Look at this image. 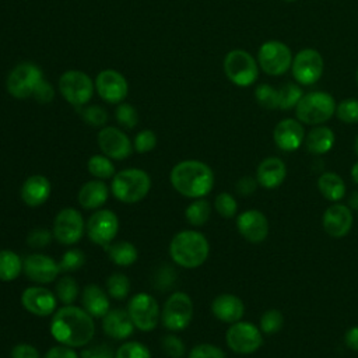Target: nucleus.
<instances>
[{"mask_svg":"<svg viewBox=\"0 0 358 358\" xmlns=\"http://www.w3.org/2000/svg\"><path fill=\"white\" fill-rule=\"evenodd\" d=\"M50 334L63 345L73 348L85 347L95 336L94 317L83 308L64 305L53 313Z\"/></svg>","mask_w":358,"mask_h":358,"instance_id":"nucleus-1","label":"nucleus"},{"mask_svg":"<svg viewBox=\"0 0 358 358\" xmlns=\"http://www.w3.org/2000/svg\"><path fill=\"white\" fill-rule=\"evenodd\" d=\"M169 180L179 194L189 199H201L213 190L214 173L203 161L185 159L171 169Z\"/></svg>","mask_w":358,"mask_h":358,"instance_id":"nucleus-2","label":"nucleus"},{"mask_svg":"<svg viewBox=\"0 0 358 358\" xmlns=\"http://www.w3.org/2000/svg\"><path fill=\"white\" fill-rule=\"evenodd\" d=\"M172 262L185 268H197L206 263L210 253L207 238L194 229L178 232L169 242Z\"/></svg>","mask_w":358,"mask_h":358,"instance_id":"nucleus-3","label":"nucleus"},{"mask_svg":"<svg viewBox=\"0 0 358 358\" xmlns=\"http://www.w3.org/2000/svg\"><path fill=\"white\" fill-rule=\"evenodd\" d=\"M151 189L150 175L138 168L119 171L112 178L110 190L116 200L127 204L141 201Z\"/></svg>","mask_w":358,"mask_h":358,"instance_id":"nucleus-4","label":"nucleus"},{"mask_svg":"<svg viewBox=\"0 0 358 358\" xmlns=\"http://www.w3.org/2000/svg\"><path fill=\"white\" fill-rule=\"evenodd\" d=\"M336 113L333 96L323 91H313L302 95L295 106V115L301 123L320 124Z\"/></svg>","mask_w":358,"mask_h":358,"instance_id":"nucleus-5","label":"nucleus"},{"mask_svg":"<svg viewBox=\"0 0 358 358\" xmlns=\"http://www.w3.org/2000/svg\"><path fill=\"white\" fill-rule=\"evenodd\" d=\"M193 317V301L182 291H176L168 296L161 310V320L166 330L178 333L185 330Z\"/></svg>","mask_w":358,"mask_h":358,"instance_id":"nucleus-6","label":"nucleus"},{"mask_svg":"<svg viewBox=\"0 0 358 358\" xmlns=\"http://www.w3.org/2000/svg\"><path fill=\"white\" fill-rule=\"evenodd\" d=\"M224 73L232 84L249 87L257 80V62L246 50L234 49L228 52L224 59Z\"/></svg>","mask_w":358,"mask_h":358,"instance_id":"nucleus-7","label":"nucleus"},{"mask_svg":"<svg viewBox=\"0 0 358 358\" xmlns=\"http://www.w3.org/2000/svg\"><path fill=\"white\" fill-rule=\"evenodd\" d=\"M59 91L70 105L80 108L91 101L94 95V83L84 71L69 70L60 76Z\"/></svg>","mask_w":358,"mask_h":358,"instance_id":"nucleus-8","label":"nucleus"},{"mask_svg":"<svg viewBox=\"0 0 358 358\" xmlns=\"http://www.w3.org/2000/svg\"><path fill=\"white\" fill-rule=\"evenodd\" d=\"M127 312L136 329L152 331L161 320V309L154 296L147 292L133 295L127 303Z\"/></svg>","mask_w":358,"mask_h":358,"instance_id":"nucleus-9","label":"nucleus"},{"mask_svg":"<svg viewBox=\"0 0 358 358\" xmlns=\"http://www.w3.org/2000/svg\"><path fill=\"white\" fill-rule=\"evenodd\" d=\"M43 80L42 70L29 62L17 64L8 74L6 80L7 91L11 96L17 99H25L32 96L38 84Z\"/></svg>","mask_w":358,"mask_h":358,"instance_id":"nucleus-10","label":"nucleus"},{"mask_svg":"<svg viewBox=\"0 0 358 358\" xmlns=\"http://www.w3.org/2000/svg\"><path fill=\"white\" fill-rule=\"evenodd\" d=\"M85 232V222L81 213L73 207L60 210L53 221V238L66 246L76 245L81 241Z\"/></svg>","mask_w":358,"mask_h":358,"instance_id":"nucleus-11","label":"nucleus"},{"mask_svg":"<svg viewBox=\"0 0 358 358\" xmlns=\"http://www.w3.org/2000/svg\"><path fill=\"white\" fill-rule=\"evenodd\" d=\"M225 341L229 350L236 354H253L262 347L263 334L253 323L239 320L228 327Z\"/></svg>","mask_w":358,"mask_h":358,"instance_id":"nucleus-12","label":"nucleus"},{"mask_svg":"<svg viewBox=\"0 0 358 358\" xmlns=\"http://www.w3.org/2000/svg\"><path fill=\"white\" fill-rule=\"evenodd\" d=\"M119 231L117 215L108 208L95 210L85 224V232L90 241L98 246L106 248L112 243Z\"/></svg>","mask_w":358,"mask_h":358,"instance_id":"nucleus-13","label":"nucleus"},{"mask_svg":"<svg viewBox=\"0 0 358 358\" xmlns=\"http://www.w3.org/2000/svg\"><path fill=\"white\" fill-rule=\"evenodd\" d=\"M291 49L280 41L264 42L257 53V62L262 70L270 76H280L289 70L292 64Z\"/></svg>","mask_w":358,"mask_h":358,"instance_id":"nucleus-14","label":"nucleus"},{"mask_svg":"<svg viewBox=\"0 0 358 358\" xmlns=\"http://www.w3.org/2000/svg\"><path fill=\"white\" fill-rule=\"evenodd\" d=\"M324 62L322 55L315 49H302L299 50L291 64L292 76L298 84L312 85L323 74Z\"/></svg>","mask_w":358,"mask_h":358,"instance_id":"nucleus-15","label":"nucleus"},{"mask_svg":"<svg viewBox=\"0 0 358 358\" xmlns=\"http://www.w3.org/2000/svg\"><path fill=\"white\" fill-rule=\"evenodd\" d=\"M22 273L28 280L36 284H50L59 274V262L43 253L28 255L22 260Z\"/></svg>","mask_w":358,"mask_h":358,"instance_id":"nucleus-16","label":"nucleus"},{"mask_svg":"<svg viewBox=\"0 0 358 358\" xmlns=\"http://www.w3.org/2000/svg\"><path fill=\"white\" fill-rule=\"evenodd\" d=\"M96 140L103 155L110 159H126L133 151V145L127 134L113 126L102 127L98 133Z\"/></svg>","mask_w":358,"mask_h":358,"instance_id":"nucleus-17","label":"nucleus"},{"mask_svg":"<svg viewBox=\"0 0 358 358\" xmlns=\"http://www.w3.org/2000/svg\"><path fill=\"white\" fill-rule=\"evenodd\" d=\"M21 305L35 316H50L57 309V296L55 292L42 285H32L22 291Z\"/></svg>","mask_w":358,"mask_h":358,"instance_id":"nucleus-18","label":"nucleus"},{"mask_svg":"<svg viewBox=\"0 0 358 358\" xmlns=\"http://www.w3.org/2000/svg\"><path fill=\"white\" fill-rule=\"evenodd\" d=\"M98 95L109 103H120L129 94V85L123 74L116 70H102L95 78Z\"/></svg>","mask_w":358,"mask_h":358,"instance_id":"nucleus-19","label":"nucleus"},{"mask_svg":"<svg viewBox=\"0 0 358 358\" xmlns=\"http://www.w3.org/2000/svg\"><path fill=\"white\" fill-rule=\"evenodd\" d=\"M238 232L250 243H262L268 235V220L259 210H246L236 217Z\"/></svg>","mask_w":358,"mask_h":358,"instance_id":"nucleus-20","label":"nucleus"},{"mask_svg":"<svg viewBox=\"0 0 358 358\" xmlns=\"http://www.w3.org/2000/svg\"><path fill=\"white\" fill-rule=\"evenodd\" d=\"M322 225L327 235L333 238L345 236L352 227V213L345 204H331L322 215Z\"/></svg>","mask_w":358,"mask_h":358,"instance_id":"nucleus-21","label":"nucleus"},{"mask_svg":"<svg viewBox=\"0 0 358 358\" xmlns=\"http://www.w3.org/2000/svg\"><path fill=\"white\" fill-rule=\"evenodd\" d=\"M275 145L282 151H295L301 147L305 140V130L299 120L282 119L280 120L273 131Z\"/></svg>","mask_w":358,"mask_h":358,"instance_id":"nucleus-22","label":"nucleus"},{"mask_svg":"<svg viewBox=\"0 0 358 358\" xmlns=\"http://www.w3.org/2000/svg\"><path fill=\"white\" fill-rule=\"evenodd\" d=\"M52 193V185L50 180L43 175H31L28 176L20 190L21 200L28 207H39L49 199Z\"/></svg>","mask_w":358,"mask_h":358,"instance_id":"nucleus-23","label":"nucleus"},{"mask_svg":"<svg viewBox=\"0 0 358 358\" xmlns=\"http://www.w3.org/2000/svg\"><path fill=\"white\" fill-rule=\"evenodd\" d=\"M211 312L220 322L232 324L243 317L245 305L234 294H220L211 302Z\"/></svg>","mask_w":358,"mask_h":358,"instance_id":"nucleus-24","label":"nucleus"},{"mask_svg":"<svg viewBox=\"0 0 358 358\" xmlns=\"http://www.w3.org/2000/svg\"><path fill=\"white\" fill-rule=\"evenodd\" d=\"M134 324L127 310L123 309H109V312L102 317L103 333L113 340H126L134 331Z\"/></svg>","mask_w":358,"mask_h":358,"instance_id":"nucleus-25","label":"nucleus"},{"mask_svg":"<svg viewBox=\"0 0 358 358\" xmlns=\"http://www.w3.org/2000/svg\"><path fill=\"white\" fill-rule=\"evenodd\" d=\"M287 175V166L282 159L277 157L264 158L256 169L257 183L264 189H275L278 187Z\"/></svg>","mask_w":358,"mask_h":358,"instance_id":"nucleus-26","label":"nucleus"},{"mask_svg":"<svg viewBox=\"0 0 358 358\" xmlns=\"http://www.w3.org/2000/svg\"><path fill=\"white\" fill-rule=\"evenodd\" d=\"M81 305L83 309L92 317H103L109 309V295L96 284H88L81 291Z\"/></svg>","mask_w":358,"mask_h":358,"instance_id":"nucleus-27","label":"nucleus"},{"mask_svg":"<svg viewBox=\"0 0 358 358\" xmlns=\"http://www.w3.org/2000/svg\"><path fill=\"white\" fill-rule=\"evenodd\" d=\"M109 197V189L103 180L92 179L85 182L77 194L78 204L85 210H99Z\"/></svg>","mask_w":358,"mask_h":358,"instance_id":"nucleus-28","label":"nucleus"},{"mask_svg":"<svg viewBox=\"0 0 358 358\" xmlns=\"http://www.w3.org/2000/svg\"><path fill=\"white\" fill-rule=\"evenodd\" d=\"M334 141H336V136L333 130L327 126H316L305 137L306 150L315 155H322L329 152L333 148Z\"/></svg>","mask_w":358,"mask_h":358,"instance_id":"nucleus-29","label":"nucleus"},{"mask_svg":"<svg viewBox=\"0 0 358 358\" xmlns=\"http://www.w3.org/2000/svg\"><path fill=\"white\" fill-rule=\"evenodd\" d=\"M317 189L329 201H340L345 196V183L334 172H323L317 179Z\"/></svg>","mask_w":358,"mask_h":358,"instance_id":"nucleus-30","label":"nucleus"},{"mask_svg":"<svg viewBox=\"0 0 358 358\" xmlns=\"http://www.w3.org/2000/svg\"><path fill=\"white\" fill-rule=\"evenodd\" d=\"M105 250L108 252V256L113 262V264L120 267H129L134 264L138 259L137 248L127 241L112 242L105 248Z\"/></svg>","mask_w":358,"mask_h":358,"instance_id":"nucleus-31","label":"nucleus"},{"mask_svg":"<svg viewBox=\"0 0 358 358\" xmlns=\"http://www.w3.org/2000/svg\"><path fill=\"white\" fill-rule=\"evenodd\" d=\"M22 273V259L11 249L0 250V281H13Z\"/></svg>","mask_w":358,"mask_h":358,"instance_id":"nucleus-32","label":"nucleus"},{"mask_svg":"<svg viewBox=\"0 0 358 358\" xmlns=\"http://www.w3.org/2000/svg\"><path fill=\"white\" fill-rule=\"evenodd\" d=\"M210 215H211V204L204 197L194 199V201H192L185 210V217L187 222L193 227L204 225L210 220Z\"/></svg>","mask_w":358,"mask_h":358,"instance_id":"nucleus-33","label":"nucleus"},{"mask_svg":"<svg viewBox=\"0 0 358 358\" xmlns=\"http://www.w3.org/2000/svg\"><path fill=\"white\" fill-rule=\"evenodd\" d=\"M87 168L88 172L99 180H105V179H110L115 176L116 169L115 165L112 162L110 158H108L106 155H92L88 162H87Z\"/></svg>","mask_w":358,"mask_h":358,"instance_id":"nucleus-34","label":"nucleus"},{"mask_svg":"<svg viewBox=\"0 0 358 358\" xmlns=\"http://www.w3.org/2000/svg\"><path fill=\"white\" fill-rule=\"evenodd\" d=\"M106 292L110 298L123 301L130 292V280L123 273H112L106 278Z\"/></svg>","mask_w":358,"mask_h":358,"instance_id":"nucleus-35","label":"nucleus"},{"mask_svg":"<svg viewBox=\"0 0 358 358\" xmlns=\"http://www.w3.org/2000/svg\"><path fill=\"white\" fill-rule=\"evenodd\" d=\"M55 294L57 296V301H60L63 305H71L80 294L76 278H73L71 275H62V278H59V281L56 282Z\"/></svg>","mask_w":358,"mask_h":358,"instance_id":"nucleus-36","label":"nucleus"},{"mask_svg":"<svg viewBox=\"0 0 358 358\" xmlns=\"http://www.w3.org/2000/svg\"><path fill=\"white\" fill-rule=\"evenodd\" d=\"M302 90L296 84H285L278 88V109H291L302 98Z\"/></svg>","mask_w":358,"mask_h":358,"instance_id":"nucleus-37","label":"nucleus"},{"mask_svg":"<svg viewBox=\"0 0 358 358\" xmlns=\"http://www.w3.org/2000/svg\"><path fill=\"white\" fill-rule=\"evenodd\" d=\"M284 324V316L278 309H267L262 316H260V323L259 329L262 333L266 334H275L281 330Z\"/></svg>","mask_w":358,"mask_h":358,"instance_id":"nucleus-38","label":"nucleus"},{"mask_svg":"<svg viewBox=\"0 0 358 358\" xmlns=\"http://www.w3.org/2000/svg\"><path fill=\"white\" fill-rule=\"evenodd\" d=\"M214 208L222 218H232L238 211V201L231 193L222 192L215 196Z\"/></svg>","mask_w":358,"mask_h":358,"instance_id":"nucleus-39","label":"nucleus"},{"mask_svg":"<svg viewBox=\"0 0 358 358\" xmlns=\"http://www.w3.org/2000/svg\"><path fill=\"white\" fill-rule=\"evenodd\" d=\"M255 96L259 105L266 109H278V90L271 85L260 84L255 90Z\"/></svg>","mask_w":358,"mask_h":358,"instance_id":"nucleus-40","label":"nucleus"},{"mask_svg":"<svg viewBox=\"0 0 358 358\" xmlns=\"http://www.w3.org/2000/svg\"><path fill=\"white\" fill-rule=\"evenodd\" d=\"M115 358H151V352L138 341H126L115 351Z\"/></svg>","mask_w":358,"mask_h":358,"instance_id":"nucleus-41","label":"nucleus"},{"mask_svg":"<svg viewBox=\"0 0 358 358\" xmlns=\"http://www.w3.org/2000/svg\"><path fill=\"white\" fill-rule=\"evenodd\" d=\"M84 263H85V255L83 253V250L73 248L64 252V255L59 262V267H60V271L70 273L83 267Z\"/></svg>","mask_w":358,"mask_h":358,"instance_id":"nucleus-42","label":"nucleus"},{"mask_svg":"<svg viewBox=\"0 0 358 358\" xmlns=\"http://www.w3.org/2000/svg\"><path fill=\"white\" fill-rule=\"evenodd\" d=\"M336 115L344 123H348V124L358 123V99L355 98L343 99L336 106Z\"/></svg>","mask_w":358,"mask_h":358,"instance_id":"nucleus-43","label":"nucleus"},{"mask_svg":"<svg viewBox=\"0 0 358 358\" xmlns=\"http://www.w3.org/2000/svg\"><path fill=\"white\" fill-rule=\"evenodd\" d=\"M115 117L117 123L126 129H133L138 123V113L130 103L120 102L115 110Z\"/></svg>","mask_w":358,"mask_h":358,"instance_id":"nucleus-44","label":"nucleus"},{"mask_svg":"<svg viewBox=\"0 0 358 358\" xmlns=\"http://www.w3.org/2000/svg\"><path fill=\"white\" fill-rule=\"evenodd\" d=\"M161 347L169 358H182L186 352L183 341L175 333L164 336V338L161 340Z\"/></svg>","mask_w":358,"mask_h":358,"instance_id":"nucleus-45","label":"nucleus"},{"mask_svg":"<svg viewBox=\"0 0 358 358\" xmlns=\"http://www.w3.org/2000/svg\"><path fill=\"white\" fill-rule=\"evenodd\" d=\"M157 145V136L154 131L151 130H141L136 134L134 137V143H133V148L140 152V154H145L150 152L151 150H154Z\"/></svg>","mask_w":358,"mask_h":358,"instance_id":"nucleus-46","label":"nucleus"},{"mask_svg":"<svg viewBox=\"0 0 358 358\" xmlns=\"http://www.w3.org/2000/svg\"><path fill=\"white\" fill-rule=\"evenodd\" d=\"M81 112V117L84 122H87L90 126H103L108 120V113L103 108L98 106V105H92V106H87L84 108Z\"/></svg>","mask_w":358,"mask_h":358,"instance_id":"nucleus-47","label":"nucleus"},{"mask_svg":"<svg viewBox=\"0 0 358 358\" xmlns=\"http://www.w3.org/2000/svg\"><path fill=\"white\" fill-rule=\"evenodd\" d=\"M187 358H227V357L220 347L208 343H203V344L194 345L190 350Z\"/></svg>","mask_w":358,"mask_h":358,"instance_id":"nucleus-48","label":"nucleus"},{"mask_svg":"<svg viewBox=\"0 0 358 358\" xmlns=\"http://www.w3.org/2000/svg\"><path fill=\"white\" fill-rule=\"evenodd\" d=\"M52 238L53 234H50V231H48L46 228H35L28 234L27 243L32 249H42L52 242Z\"/></svg>","mask_w":358,"mask_h":358,"instance_id":"nucleus-49","label":"nucleus"},{"mask_svg":"<svg viewBox=\"0 0 358 358\" xmlns=\"http://www.w3.org/2000/svg\"><path fill=\"white\" fill-rule=\"evenodd\" d=\"M32 96H34L39 103H48V102H50V101L53 99V96H55V90H53V87H52L48 81L42 80V81L38 84V87L35 88Z\"/></svg>","mask_w":358,"mask_h":358,"instance_id":"nucleus-50","label":"nucleus"},{"mask_svg":"<svg viewBox=\"0 0 358 358\" xmlns=\"http://www.w3.org/2000/svg\"><path fill=\"white\" fill-rule=\"evenodd\" d=\"M10 358H41L39 351L36 350V347L31 345V344H17L13 347L11 352H10Z\"/></svg>","mask_w":358,"mask_h":358,"instance_id":"nucleus-51","label":"nucleus"},{"mask_svg":"<svg viewBox=\"0 0 358 358\" xmlns=\"http://www.w3.org/2000/svg\"><path fill=\"white\" fill-rule=\"evenodd\" d=\"M81 358H115V351L109 345L99 344L84 350Z\"/></svg>","mask_w":358,"mask_h":358,"instance_id":"nucleus-52","label":"nucleus"},{"mask_svg":"<svg viewBox=\"0 0 358 358\" xmlns=\"http://www.w3.org/2000/svg\"><path fill=\"white\" fill-rule=\"evenodd\" d=\"M257 179L252 178V176H242L236 185H235V189H236V193L239 196H243V197H248L250 194L255 193L256 187H257Z\"/></svg>","mask_w":358,"mask_h":358,"instance_id":"nucleus-53","label":"nucleus"},{"mask_svg":"<svg viewBox=\"0 0 358 358\" xmlns=\"http://www.w3.org/2000/svg\"><path fill=\"white\" fill-rule=\"evenodd\" d=\"M45 358H81L73 347H67V345H55L52 348H49L45 354Z\"/></svg>","mask_w":358,"mask_h":358,"instance_id":"nucleus-54","label":"nucleus"},{"mask_svg":"<svg viewBox=\"0 0 358 358\" xmlns=\"http://www.w3.org/2000/svg\"><path fill=\"white\" fill-rule=\"evenodd\" d=\"M344 344L352 350L358 352V326H352L350 327L345 334H344Z\"/></svg>","mask_w":358,"mask_h":358,"instance_id":"nucleus-55","label":"nucleus"},{"mask_svg":"<svg viewBox=\"0 0 358 358\" xmlns=\"http://www.w3.org/2000/svg\"><path fill=\"white\" fill-rule=\"evenodd\" d=\"M348 207L351 210H358V190H354L348 196Z\"/></svg>","mask_w":358,"mask_h":358,"instance_id":"nucleus-56","label":"nucleus"},{"mask_svg":"<svg viewBox=\"0 0 358 358\" xmlns=\"http://www.w3.org/2000/svg\"><path fill=\"white\" fill-rule=\"evenodd\" d=\"M351 179L355 185H358V161L351 166Z\"/></svg>","mask_w":358,"mask_h":358,"instance_id":"nucleus-57","label":"nucleus"},{"mask_svg":"<svg viewBox=\"0 0 358 358\" xmlns=\"http://www.w3.org/2000/svg\"><path fill=\"white\" fill-rule=\"evenodd\" d=\"M354 150H355V154L358 155V136L355 137V141H354Z\"/></svg>","mask_w":358,"mask_h":358,"instance_id":"nucleus-58","label":"nucleus"},{"mask_svg":"<svg viewBox=\"0 0 358 358\" xmlns=\"http://www.w3.org/2000/svg\"><path fill=\"white\" fill-rule=\"evenodd\" d=\"M284 1H296V0H284Z\"/></svg>","mask_w":358,"mask_h":358,"instance_id":"nucleus-59","label":"nucleus"},{"mask_svg":"<svg viewBox=\"0 0 358 358\" xmlns=\"http://www.w3.org/2000/svg\"><path fill=\"white\" fill-rule=\"evenodd\" d=\"M357 83H358V70H357Z\"/></svg>","mask_w":358,"mask_h":358,"instance_id":"nucleus-60","label":"nucleus"}]
</instances>
